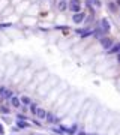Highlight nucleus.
Masks as SVG:
<instances>
[{
  "label": "nucleus",
  "instance_id": "6",
  "mask_svg": "<svg viewBox=\"0 0 120 135\" xmlns=\"http://www.w3.org/2000/svg\"><path fill=\"white\" fill-rule=\"evenodd\" d=\"M119 51H120V42H117V44L111 45V48L108 50V54H117Z\"/></svg>",
  "mask_w": 120,
  "mask_h": 135
},
{
  "label": "nucleus",
  "instance_id": "9",
  "mask_svg": "<svg viewBox=\"0 0 120 135\" xmlns=\"http://www.w3.org/2000/svg\"><path fill=\"white\" fill-rule=\"evenodd\" d=\"M0 114H5V116L11 114V108L6 107V105H0Z\"/></svg>",
  "mask_w": 120,
  "mask_h": 135
},
{
  "label": "nucleus",
  "instance_id": "16",
  "mask_svg": "<svg viewBox=\"0 0 120 135\" xmlns=\"http://www.w3.org/2000/svg\"><path fill=\"white\" fill-rule=\"evenodd\" d=\"M87 3H89V5L96 6V8H99V6H101V2H99V0H87Z\"/></svg>",
  "mask_w": 120,
  "mask_h": 135
},
{
  "label": "nucleus",
  "instance_id": "21",
  "mask_svg": "<svg viewBox=\"0 0 120 135\" xmlns=\"http://www.w3.org/2000/svg\"><path fill=\"white\" fill-rule=\"evenodd\" d=\"M117 62H119V63H120V51H119V53H117Z\"/></svg>",
  "mask_w": 120,
  "mask_h": 135
},
{
  "label": "nucleus",
  "instance_id": "1",
  "mask_svg": "<svg viewBox=\"0 0 120 135\" xmlns=\"http://www.w3.org/2000/svg\"><path fill=\"white\" fill-rule=\"evenodd\" d=\"M68 8H69V11L71 12H80L81 11V3H80V0H71L69 2V5H68Z\"/></svg>",
  "mask_w": 120,
  "mask_h": 135
},
{
  "label": "nucleus",
  "instance_id": "13",
  "mask_svg": "<svg viewBox=\"0 0 120 135\" xmlns=\"http://www.w3.org/2000/svg\"><path fill=\"white\" fill-rule=\"evenodd\" d=\"M12 96H14V92H12V90H8V89H6V92H5V95H3V98H5V99H11Z\"/></svg>",
  "mask_w": 120,
  "mask_h": 135
},
{
  "label": "nucleus",
  "instance_id": "12",
  "mask_svg": "<svg viewBox=\"0 0 120 135\" xmlns=\"http://www.w3.org/2000/svg\"><path fill=\"white\" fill-rule=\"evenodd\" d=\"M108 9L111 11V12H117V5H116L114 2H108Z\"/></svg>",
  "mask_w": 120,
  "mask_h": 135
},
{
  "label": "nucleus",
  "instance_id": "24",
  "mask_svg": "<svg viewBox=\"0 0 120 135\" xmlns=\"http://www.w3.org/2000/svg\"><path fill=\"white\" fill-rule=\"evenodd\" d=\"M90 135H98V134H90Z\"/></svg>",
  "mask_w": 120,
  "mask_h": 135
},
{
  "label": "nucleus",
  "instance_id": "23",
  "mask_svg": "<svg viewBox=\"0 0 120 135\" xmlns=\"http://www.w3.org/2000/svg\"><path fill=\"white\" fill-rule=\"evenodd\" d=\"M78 135H86V132H80V134Z\"/></svg>",
  "mask_w": 120,
  "mask_h": 135
},
{
  "label": "nucleus",
  "instance_id": "10",
  "mask_svg": "<svg viewBox=\"0 0 120 135\" xmlns=\"http://www.w3.org/2000/svg\"><path fill=\"white\" fill-rule=\"evenodd\" d=\"M17 126L21 128V129H26V128H29V123L26 120H17Z\"/></svg>",
  "mask_w": 120,
  "mask_h": 135
},
{
  "label": "nucleus",
  "instance_id": "2",
  "mask_svg": "<svg viewBox=\"0 0 120 135\" xmlns=\"http://www.w3.org/2000/svg\"><path fill=\"white\" fill-rule=\"evenodd\" d=\"M84 20H86V14L81 12V11H80V12H75V14L72 15V21L75 23V24H81Z\"/></svg>",
  "mask_w": 120,
  "mask_h": 135
},
{
  "label": "nucleus",
  "instance_id": "5",
  "mask_svg": "<svg viewBox=\"0 0 120 135\" xmlns=\"http://www.w3.org/2000/svg\"><path fill=\"white\" fill-rule=\"evenodd\" d=\"M45 120H47L48 123H57L60 119H59V117H56L53 113H47V116H45Z\"/></svg>",
  "mask_w": 120,
  "mask_h": 135
},
{
  "label": "nucleus",
  "instance_id": "14",
  "mask_svg": "<svg viewBox=\"0 0 120 135\" xmlns=\"http://www.w3.org/2000/svg\"><path fill=\"white\" fill-rule=\"evenodd\" d=\"M66 8H68L66 2H65V0H60V2H59V9H60V11H65Z\"/></svg>",
  "mask_w": 120,
  "mask_h": 135
},
{
  "label": "nucleus",
  "instance_id": "8",
  "mask_svg": "<svg viewBox=\"0 0 120 135\" xmlns=\"http://www.w3.org/2000/svg\"><path fill=\"white\" fill-rule=\"evenodd\" d=\"M11 104L14 105V108H20L21 102H20V99H18V98H15V96H12V98H11Z\"/></svg>",
  "mask_w": 120,
  "mask_h": 135
},
{
  "label": "nucleus",
  "instance_id": "3",
  "mask_svg": "<svg viewBox=\"0 0 120 135\" xmlns=\"http://www.w3.org/2000/svg\"><path fill=\"white\" fill-rule=\"evenodd\" d=\"M111 45H113V39L111 38H107V36L101 38V47L104 48V50H110Z\"/></svg>",
  "mask_w": 120,
  "mask_h": 135
},
{
  "label": "nucleus",
  "instance_id": "7",
  "mask_svg": "<svg viewBox=\"0 0 120 135\" xmlns=\"http://www.w3.org/2000/svg\"><path fill=\"white\" fill-rule=\"evenodd\" d=\"M36 119H39V120H42V119H45V116H47V111L44 108H38L36 110Z\"/></svg>",
  "mask_w": 120,
  "mask_h": 135
},
{
  "label": "nucleus",
  "instance_id": "15",
  "mask_svg": "<svg viewBox=\"0 0 120 135\" xmlns=\"http://www.w3.org/2000/svg\"><path fill=\"white\" fill-rule=\"evenodd\" d=\"M36 110H38V104L30 102V113H32V114H36Z\"/></svg>",
  "mask_w": 120,
  "mask_h": 135
},
{
  "label": "nucleus",
  "instance_id": "19",
  "mask_svg": "<svg viewBox=\"0 0 120 135\" xmlns=\"http://www.w3.org/2000/svg\"><path fill=\"white\" fill-rule=\"evenodd\" d=\"M5 134V128H3V125H0V135Z\"/></svg>",
  "mask_w": 120,
  "mask_h": 135
},
{
  "label": "nucleus",
  "instance_id": "18",
  "mask_svg": "<svg viewBox=\"0 0 120 135\" xmlns=\"http://www.w3.org/2000/svg\"><path fill=\"white\" fill-rule=\"evenodd\" d=\"M5 92H6V87H0V96H3Z\"/></svg>",
  "mask_w": 120,
  "mask_h": 135
},
{
  "label": "nucleus",
  "instance_id": "11",
  "mask_svg": "<svg viewBox=\"0 0 120 135\" xmlns=\"http://www.w3.org/2000/svg\"><path fill=\"white\" fill-rule=\"evenodd\" d=\"M20 102H21L23 105H30L32 101H30V98H29V96H21V98H20Z\"/></svg>",
  "mask_w": 120,
  "mask_h": 135
},
{
  "label": "nucleus",
  "instance_id": "22",
  "mask_svg": "<svg viewBox=\"0 0 120 135\" xmlns=\"http://www.w3.org/2000/svg\"><path fill=\"white\" fill-rule=\"evenodd\" d=\"M116 5H117V6H120V0H116Z\"/></svg>",
  "mask_w": 120,
  "mask_h": 135
},
{
  "label": "nucleus",
  "instance_id": "20",
  "mask_svg": "<svg viewBox=\"0 0 120 135\" xmlns=\"http://www.w3.org/2000/svg\"><path fill=\"white\" fill-rule=\"evenodd\" d=\"M33 125H36V126H41V123H39V122H38V119H36V120H33Z\"/></svg>",
  "mask_w": 120,
  "mask_h": 135
},
{
  "label": "nucleus",
  "instance_id": "4",
  "mask_svg": "<svg viewBox=\"0 0 120 135\" xmlns=\"http://www.w3.org/2000/svg\"><path fill=\"white\" fill-rule=\"evenodd\" d=\"M110 29H111V24H110V21L107 20V18H102L101 20V30H102V33H108L110 32Z\"/></svg>",
  "mask_w": 120,
  "mask_h": 135
},
{
  "label": "nucleus",
  "instance_id": "17",
  "mask_svg": "<svg viewBox=\"0 0 120 135\" xmlns=\"http://www.w3.org/2000/svg\"><path fill=\"white\" fill-rule=\"evenodd\" d=\"M17 119H18V120H27V117L24 114H18V116H17Z\"/></svg>",
  "mask_w": 120,
  "mask_h": 135
}]
</instances>
